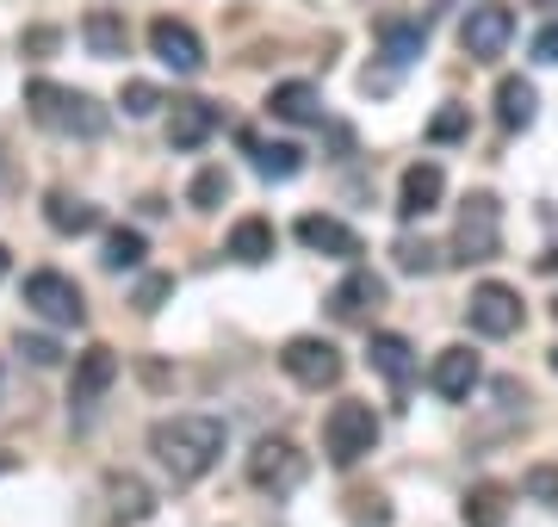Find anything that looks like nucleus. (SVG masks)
I'll use <instances>...</instances> for the list:
<instances>
[{
  "instance_id": "1",
  "label": "nucleus",
  "mask_w": 558,
  "mask_h": 527,
  "mask_svg": "<svg viewBox=\"0 0 558 527\" xmlns=\"http://www.w3.org/2000/svg\"><path fill=\"white\" fill-rule=\"evenodd\" d=\"M223 441H230V428L218 416H161L149 428V453H156V466L174 478V485H199L211 478L223 459Z\"/></svg>"
},
{
  "instance_id": "2",
  "label": "nucleus",
  "mask_w": 558,
  "mask_h": 527,
  "mask_svg": "<svg viewBox=\"0 0 558 527\" xmlns=\"http://www.w3.org/2000/svg\"><path fill=\"white\" fill-rule=\"evenodd\" d=\"M25 106H32V119H38L44 131H57V137H81V143L106 137V124H112V112H106L94 94L62 87V82H32V87H25Z\"/></svg>"
},
{
  "instance_id": "3",
  "label": "nucleus",
  "mask_w": 558,
  "mask_h": 527,
  "mask_svg": "<svg viewBox=\"0 0 558 527\" xmlns=\"http://www.w3.org/2000/svg\"><path fill=\"white\" fill-rule=\"evenodd\" d=\"M379 446V409L360 404V397H341V404H329V416H323V453H329V466H360L366 453Z\"/></svg>"
},
{
  "instance_id": "4",
  "label": "nucleus",
  "mask_w": 558,
  "mask_h": 527,
  "mask_svg": "<svg viewBox=\"0 0 558 527\" xmlns=\"http://www.w3.org/2000/svg\"><path fill=\"white\" fill-rule=\"evenodd\" d=\"M497 255H502V205L490 193H472L453 218V261L484 267V261H497Z\"/></svg>"
},
{
  "instance_id": "5",
  "label": "nucleus",
  "mask_w": 558,
  "mask_h": 527,
  "mask_svg": "<svg viewBox=\"0 0 558 527\" xmlns=\"http://www.w3.org/2000/svg\"><path fill=\"white\" fill-rule=\"evenodd\" d=\"M304 478H311V453H299V441H286V434L255 441V453H248V485L260 497H292Z\"/></svg>"
},
{
  "instance_id": "6",
  "label": "nucleus",
  "mask_w": 558,
  "mask_h": 527,
  "mask_svg": "<svg viewBox=\"0 0 558 527\" xmlns=\"http://www.w3.org/2000/svg\"><path fill=\"white\" fill-rule=\"evenodd\" d=\"M25 310L32 317H44V323L57 329H81L87 323V298H81V285L69 280V273H25Z\"/></svg>"
},
{
  "instance_id": "7",
  "label": "nucleus",
  "mask_w": 558,
  "mask_h": 527,
  "mask_svg": "<svg viewBox=\"0 0 558 527\" xmlns=\"http://www.w3.org/2000/svg\"><path fill=\"white\" fill-rule=\"evenodd\" d=\"M279 366H286V379H299L304 391H329V385H341V372H348L341 347L323 342V335H292V342L279 347Z\"/></svg>"
},
{
  "instance_id": "8",
  "label": "nucleus",
  "mask_w": 558,
  "mask_h": 527,
  "mask_svg": "<svg viewBox=\"0 0 558 527\" xmlns=\"http://www.w3.org/2000/svg\"><path fill=\"white\" fill-rule=\"evenodd\" d=\"M509 38H515V7H502V0H484L459 20V44H465L472 62H497L509 50Z\"/></svg>"
},
{
  "instance_id": "9",
  "label": "nucleus",
  "mask_w": 558,
  "mask_h": 527,
  "mask_svg": "<svg viewBox=\"0 0 558 527\" xmlns=\"http://www.w3.org/2000/svg\"><path fill=\"white\" fill-rule=\"evenodd\" d=\"M465 317H472V329L478 335H490V342H509L521 329V292L502 280H484L472 285V305H465Z\"/></svg>"
},
{
  "instance_id": "10",
  "label": "nucleus",
  "mask_w": 558,
  "mask_h": 527,
  "mask_svg": "<svg viewBox=\"0 0 558 527\" xmlns=\"http://www.w3.org/2000/svg\"><path fill=\"white\" fill-rule=\"evenodd\" d=\"M149 50H156V62L161 69H174V75H199L205 69V44H199V32L186 20H149Z\"/></svg>"
},
{
  "instance_id": "11",
  "label": "nucleus",
  "mask_w": 558,
  "mask_h": 527,
  "mask_svg": "<svg viewBox=\"0 0 558 527\" xmlns=\"http://www.w3.org/2000/svg\"><path fill=\"white\" fill-rule=\"evenodd\" d=\"M478 379H484V366H478V354H472L465 342L440 347L435 366H428V391H435V397H447V404H465V397L478 391Z\"/></svg>"
},
{
  "instance_id": "12",
  "label": "nucleus",
  "mask_w": 558,
  "mask_h": 527,
  "mask_svg": "<svg viewBox=\"0 0 558 527\" xmlns=\"http://www.w3.org/2000/svg\"><path fill=\"white\" fill-rule=\"evenodd\" d=\"M119 385V354L106 342H94L87 354H75V379H69V404L75 409H94L106 391Z\"/></svg>"
},
{
  "instance_id": "13",
  "label": "nucleus",
  "mask_w": 558,
  "mask_h": 527,
  "mask_svg": "<svg viewBox=\"0 0 558 527\" xmlns=\"http://www.w3.org/2000/svg\"><path fill=\"white\" fill-rule=\"evenodd\" d=\"M299 243L311 248V255H329V261H360V255H366V243H360L341 218H329V211H304Z\"/></svg>"
},
{
  "instance_id": "14",
  "label": "nucleus",
  "mask_w": 558,
  "mask_h": 527,
  "mask_svg": "<svg viewBox=\"0 0 558 527\" xmlns=\"http://www.w3.org/2000/svg\"><path fill=\"white\" fill-rule=\"evenodd\" d=\"M379 305H385V280L373 267H354V273L329 292V317H336V323H366Z\"/></svg>"
},
{
  "instance_id": "15",
  "label": "nucleus",
  "mask_w": 558,
  "mask_h": 527,
  "mask_svg": "<svg viewBox=\"0 0 558 527\" xmlns=\"http://www.w3.org/2000/svg\"><path fill=\"white\" fill-rule=\"evenodd\" d=\"M440 193H447V168L440 162H410L403 168V181H398V218L403 223L428 218V211L440 205Z\"/></svg>"
},
{
  "instance_id": "16",
  "label": "nucleus",
  "mask_w": 558,
  "mask_h": 527,
  "mask_svg": "<svg viewBox=\"0 0 558 527\" xmlns=\"http://www.w3.org/2000/svg\"><path fill=\"white\" fill-rule=\"evenodd\" d=\"M366 366H373L391 391H410V379H416V347L403 342L398 329H373V342H366Z\"/></svg>"
},
{
  "instance_id": "17",
  "label": "nucleus",
  "mask_w": 558,
  "mask_h": 527,
  "mask_svg": "<svg viewBox=\"0 0 558 527\" xmlns=\"http://www.w3.org/2000/svg\"><path fill=\"white\" fill-rule=\"evenodd\" d=\"M218 106L211 100H174V112H168V143L174 149H205V143L218 137Z\"/></svg>"
},
{
  "instance_id": "18",
  "label": "nucleus",
  "mask_w": 558,
  "mask_h": 527,
  "mask_svg": "<svg viewBox=\"0 0 558 527\" xmlns=\"http://www.w3.org/2000/svg\"><path fill=\"white\" fill-rule=\"evenodd\" d=\"M242 149H248V162H255L260 181H292V174H304L299 143H267V137H255V131H242Z\"/></svg>"
},
{
  "instance_id": "19",
  "label": "nucleus",
  "mask_w": 558,
  "mask_h": 527,
  "mask_svg": "<svg viewBox=\"0 0 558 527\" xmlns=\"http://www.w3.org/2000/svg\"><path fill=\"white\" fill-rule=\"evenodd\" d=\"M267 112H274L279 124H323V94L311 82H279L274 94H267Z\"/></svg>"
},
{
  "instance_id": "20",
  "label": "nucleus",
  "mask_w": 558,
  "mask_h": 527,
  "mask_svg": "<svg viewBox=\"0 0 558 527\" xmlns=\"http://www.w3.org/2000/svg\"><path fill=\"white\" fill-rule=\"evenodd\" d=\"M81 44H87L100 62H119L124 44H131V32H124V20L112 13V7H94V13L81 20Z\"/></svg>"
},
{
  "instance_id": "21",
  "label": "nucleus",
  "mask_w": 558,
  "mask_h": 527,
  "mask_svg": "<svg viewBox=\"0 0 558 527\" xmlns=\"http://www.w3.org/2000/svg\"><path fill=\"white\" fill-rule=\"evenodd\" d=\"M534 112H539L534 82L502 75V82H497V124H502V131H527V124H534Z\"/></svg>"
},
{
  "instance_id": "22",
  "label": "nucleus",
  "mask_w": 558,
  "mask_h": 527,
  "mask_svg": "<svg viewBox=\"0 0 558 527\" xmlns=\"http://www.w3.org/2000/svg\"><path fill=\"white\" fill-rule=\"evenodd\" d=\"M44 218H50V230H62V236H87V230H100V211L87 199H75V193H44Z\"/></svg>"
},
{
  "instance_id": "23",
  "label": "nucleus",
  "mask_w": 558,
  "mask_h": 527,
  "mask_svg": "<svg viewBox=\"0 0 558 527\" xmlns=\"http://www.w3.org/2000/svg\"><path fill=\"white\" fill-rule=\"evenodd\" d=\"M106 497H112V515L119 522H149L156 515V490L143 485V478H131V471H112L106 478Z\"/></svg>"
},
{
  "instance_id": "24",
  "label": "nucleus",
  "mask_w": 558,
  "mask_h": 527,
  "mask_svg": "<svg viewBox=\"0 0 558 527\" xmlns=\"http://www.w3.org/2000/svg\"><path fill=\"white\" fill-rule=\"evenodd\" d=\"M274 248H279V236H274V223L267 218H242L236 230H230V255H236L242 267L274 261Z\"/></svg>"
},
{
  "instance_id": "25",
  "label": "nucleus",
  "mask_w": 558,
  "mask_h": 527,
  "mask_svg": "<svg viewBox=\"0 0 558 527\" xmlns=\"http://www.w3.org/2000/svg\"><path fill=\"white\" fill-rule=\"evenodd\" d=\"M465 527H509V490L502 485H472L465 503H459Z\"/></svg>"
},
{
  "instance_id": "26",
  "label": "nucleus",
  "mask_w": 558,
  "mask_h": 527,
  "mask_svg": "<svg viewBox=\"0 0 558 527\" xmlns=\"http://www.w3.org/2000/svg\"><path fill=\"white\" fill-rule=\"evenodd\" d=\"M379 44L391 62H416L422 50H428V25L422 20H385L379 25Z\"/></svg>"
},
{
  "instance_id": "27",
  "label": "nucleus",
  "mask_w": 558,
  "mask_h": 527,
  "mask_svg": "<svg viewBox=\"0 0 558 527\" xmlns=\"http://www.w3.org/2000/svg\"><path fill=\"white\" fill-rule=\"evenodd\" d=\"M143 255H149V243H143V230H106V248H100V261L106 273H137Z\"/></svg>"
},
{
  "instance_id": "28",
  "label": "nucleus",
  "mask_w": 558,
  "mask_h": 527,
  "mask_svg": "<svg viewBox=\"0 0 558 527\" xmlns=\"http://www.w3.org/2000/svg\"><path fill=\"white\" fill-rule=\"evenodd\" d=\"M223 199H230V174H223V168H199L193 186H186V205H193V211H218Z\"/></svg>"
},
{
  "instance_id": "29",
  "label": "nucleus",
  "mask_w": 558,
  "mask_h": 527,
  "mask_svg": "<svg viewBox=\"0 0 558 527\" xmlns=\"http://www.w3.org/2000/svg\"><path fill=\"white\" fill-rule=\"evenodd\" d=\"M391 261H398V273H410V280H416V273H435L440 255H435V243H428V236H398Z\"/></svg>"
},
{
  "instance_id": "30",
  "label": "nucleus",
  "mask_w": 558,
  "mask_h": 527,
  "mask_svg": "<svg viewBox=\"0 0 558 527\" xmlns=\"http://www.w3.org/2000/svg\"><path fill=\"white\" fill-rule=\"evenodd\" d=\"M459 137H472V106H440L428 119V143H459Z\"/></svg>"
},
{
  "instance_id": "31",
  "label": "nucleus",
  "mask_w": 558,
  "mask_h": 527,
  "mask_svg": "<svg viewBox=\"0 0 558 527\" xmlns=\"http://www.w3.org/2000/svg\"><path fill=\"white\" fill-rule=\"evenodd\" d=\"M119 106H124V119H149V112H161V87L156 82H124V94H119Z\"/></svg>"
},
{
  "instance_id": "32",
  "label": "nucleus",
  "mask_w": 558,
  "mask_h": 527,
  "mask_svg": "<svg viewBox=\"0 0 558 527\" xmlns=\"http://www.w3.org/2000/svg\"><path fill=\"white\" fill-rule=\"evenodd\" d=\"M521 490H527L534 503L558 508V466H553V459H539V466H527V471H521Z\"/></svg>"
},
{
  "instance_id": "33",
  "label": "nucleus",
  "mask_w": 558,
  "mask_h": 527,
  "mask_svg": "<svg viewBox=\"0 0 558 527\" xmlns=\"http://www.w3.org/2000/svg\"><path fill=\"white\" fill-rule=\"evenodd\" d=\"M168 298H174V273H143V280H137V298H131V305H137L143 317H156Z\"/></svg>"
},
{
  "instance_id": "34",
  "label": "nucleus",
  "mask_w": 558,
  "mask_h": 527,
  "mask_svg": "<svg viewBox=\"0 0 558 527\" xmlns=\"http://www.w3.org/2000/svg\"><path fill=\"white\" fill-rule=\"evenodd\" d=\"M20 354H25L32 366H57V360H62V347L50 342V335H25V329H20Z\"/></svg>"
},
{
  "instance_id": "35",
  "label": "nucleus",
  "mask_w": 558,
  "mask_h": 527,
  "mask_svg": "<svg viewBox=\"0 0 558 527\" xmlns=\"http://www.w3.org/2000/svg\"><path fill=\"white\" fill-rule=\"evenodd\" d=\"M534 62H558V20L534 38Z\"/></svg>"
},
{
  "instance_id": "36",
  "label": "nucleus",
  "mask_w": 558,
  "mask_h": 527,
  "mask_svg": "<svg viewBox=\"0 0 558 527\" xmlns=\"http://www.w3.org/2000/svg\"><path fill=\"white\" fill-rule=\"evenodd\" d=\"M539 267H546V273H558V248H553V255H539Z\"/></svg>"
},
{
  "instance_id": "37",
  "label": "nucleus",
  "mask_w": 558,
  "mask_h": 527,
  "mask_svg": "<svg viewBox=\"0 0 558 527\" xmlns=\"http://www.w3.org/2000/svg\"><path fill=\"white\" fill-rule=\"evenodd\" d=\"M0 280H7V248H0Z\"/></svg>"
},
{
  "instance_id": "38",
  "label": "nucleus",
  "mask_w": 558,
  "mask_h": 527,
  "mask_svg": "<svg viewBox=\"0 0 558 527\" xmlns=\"http://www.w3.org/2000/svg\"><path fill=\"white\" fill-rule=\"evenodd\" d=\"M7 466H13V459H7V453H0V471H7Z\"/></svg>"
},
{
  "instance_id": "39",
  "label": "nucleus",
  "mask_w": 558,
  "mask_h": 527,
  "mask_svg": "<svg viewBox=\"0 0 558 527\" xmlns=\"http://www.w3.org/2000/svg\"><path fill=\"white\" fill-rule=\"evenodd\" d=\"M553 372H558V347H553Z\"/></svg>"
},
{
  "instance_id": "40",
  "label": "nucleus",
  "mask_w": 558,
  "mask_h": 527,
  "mask_svg": "<svg viewBox=\"0 0 558 527\" xmlns=\"http://www.w3.org/2000/svg\"><path fill=\"white\" fill-rule=\"evenodd\" d=\"M553 317H558V298H553Z\"/></svg>"
},
{
  "instance_id": "41",
  "label": "nucleus",
  "mask_w": 558,
  "mask_h": 527,
  "mask_svg": "<svg viewBox=\"0 0 558 527\" xmlns=\"http://www.w3.org/2000/svg\"><path fill=\"white\" fill-rule=\"evenodd\" d=\"M546 7H558V0H546Z\"/></svg>"
}]
</instances>
